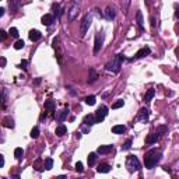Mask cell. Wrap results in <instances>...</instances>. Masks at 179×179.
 <instances>
[{
	"label": "cell",
	"instance_id": "6da1fadb",
	"mask_svg": "<svg viewBox=\"0 0 179 179\" xmlns=\"http://www.w3.org/2000/svg\"><path fill=\"white\" fill-rule=\"evenodd\" d=\"M161 157H163V153L157 148H151L148 150L144 155V165H146L147 169H153L157 164L161 161Z\"/></svg>",
	"mask_w": 179,
	"mask_h": 179
},
{
	"label": "cell",
	"instance_id": "7a4b0ae2",
	"mask_svg": "<svg viewBox=\"0 0 179 179\" xmlns=\"http://www.w3.org/2000/svg\"><path fill=\"white\" fill-rule=\"evenodd\" d=\"M126 59L123 55H116L111 62H108L105 66V69L108 71H112V73H119L120 71V67H122V62Z\"/></svg>",
	"mask_w": 179,
	"mask_h": 179
},
{
	"label": "cell",
	"instance_id": "3957f363",
	"mask_svg": "<svg viewBox=\"0 0 179 179\" xmlns=\"http://www.w3.org/2000/svg\"><path fill=\"white\" fill-rule=\"evenodd\" d=\"M126 168L129 169L130 172H136V171H140L141 168V164H140L139 158L136 155H129L126 159Z\"/></svg>",
	"mask_w": 179,
	"mask_h": 179
},
{
	"label": "cell",
	"instance_id": "277c9868",
	"mask_svg": "<svg viewBox=\"0 0 179 179\" xmlns=\"http://www.w3.org/2000/svg\"><path fill=\"white\" fill-rule=\"evenodd\" d=\"M91 23H93V16L91 14H86L83 17V20H81V27H80V35L84 37L87 34V31L90 30V27H91Z\"/></svg>",
	"mask_w": 179,
	"mask_h": 179
},
{
	"label": "cell",
	"instance_id": "5b68a950",
	"mask_svg": "<svg viewBox=\"0 0 179 179\" xmlns=\"http://www.w3.org/2000/svg\"><path fill=\"white\" fill-rule=\"evenodd\" d=\"M104 38H105V35H104V31L95 34V41H94V53H95V55H97V53H100V50L102 49Z\"/></svg>",
	"mask_w": 179,
	"mask_h": 179
},
{
	"label": "cell",
	"instance_id": "8992f818",
	"mask_svg": "<svg viewBox=\"0 0 179 179\" xmlns=\"http://www.w3.org/2000/svg\"><path fill=\"white\" fill-rule=\"evenodd\" d=\"M109 113V108L106 105H101L98 109H97V112H95V120H97V123H101V122H104V119L106 118V115Z\"/></svg>",
	"mask_w": 179,
	"mask_h": 179
},
{
	"label": "cell",
	"instance_id": "52a82bcc",
	"mask_svg": "<svg viewBox=\"0 0 179 179\" xmlns=\"http://www.w3.org/2000/svg\"><path fill=\"white\" fill-rule=\"evenodd\" d=\"M52 46H53V49L56 50V56H57L59 63H62V56H63V52H62V49H60V39H59V37H55V38H53Z\"/></svg>",
	"mask_w": 179,
	"mask_h": 179
},
{
	"label": "cell",
	"instance_id": "ba28073f",
	"mask_svg": "<svg viewBox=\"0 0 179 179\" xmlns=\"http://www.w3.org/2000/svg\"><path fill=\"white\" fill-rule=\"evenodd\" d=\"M69 113H70V108H69V105H67L66 108H64V109L55 112V119H56L57 122H64V120L67 119Z\"/></svg>",
	"mask_w": 179,
	"mask_h": 179
},
{
	"label": "cell",
	"instance_id": "9c48e42d",
	"mask_svg": "<svg viewBox=\"0 0 179 179\" xmlns=\"http://www.w3.org/2000/svg\"><path fill=\"white\" fill-rule=\"evenodd\" d=\"M148 118H150V111L147 108H141L136 116V120L137 122H141V123H146V122H148Z\"/></svg>",
	"mask_w": 179,
	"mask_h": 179
},
{
	"label": "cell",
	"instance_id": "30bf717a",
	"mask_svg": "<svg viewBox=\"0 0 179 179\" xmlns=\"http://www.w3.org/2000/svg\"><path fill=\"white\" fill-rule=\"evenodd\" d=\"M79 10H80V4L77 3V2H74V3L71 4V7L69 9V11H67V17H69V21H73L74 18H76V16L79 14Z\"/></svg>",
	"mask_w": 179,
	"mask_h": 179
},
{
	"label": "cell",
	"instance_id": "8fae6325",
	"mask_svg": "<svg viewBox=\"0 0 179 179\" xmlns=\"http://www.w3.org/2000/svg\"><path fill=\"white\" fill-rule=\"evenodd\" d=\"M104 17H105L108 21H112L115 20V17H116V11L113 7H106V10L104 11Z\"/></svg>",
	"mask_w": 179,
	"mask_h": 179
},
{
	"label": "cell",
	"instance_id": "7c38bea8",
	"mask_svg": "<svg viewBox=\"0 0 179 179\" xmlns=\"http://www.w3.org/2000/svg\"><path fill=\"white\" fill-rule=\"evenodd\" d=\"M150 53H151V49H150L148 46H144V48H141L140 50H137V53L134 55V59H141V57H146V56H148Z\"/></svg>",
	"mask_w": 179,
	"mask_h": 179
},
{
	"label": "cell",
	"instance_id": "4fadbf2b",
	"mask_svg": "<svg viewBox=\"0 0 179 179\" xmlns=\"http://www.w3.org/2000/svg\"><path fill=\"white\" fill-rule=\"evenodd\" d=\"M41 21H42L43 25L49 27V25H52V24L55 23V16H53V14H45V16L41 18Z\"/></svg>",
	"mask_w": 179,
	"mask_h": 179
},
{
	"label": "cell",
	"instance_id": "5bb4252c",
	"mask_svg": "<svg viewBox=\"0 0 179 179\" xmlns=\"http://www.w3.org/2000/svg\"><path fill=\"white\" fill-rule=\"evenodd\" d=\"M28 37H30V39L32 41V42H37V41H39L41 38H42V34L38 30H31L30 34H28Z\"/></svg>",
	"mask_w": 179,
	"mask_h": 179
},
{
	"label": "cell",
	"instance_id": "9a60e30c",
	"mask_svg": "<svg viewBox=\"0 0 179 179\" xmlns=\"http://www.w3.org/2000/svg\"><path fill=\"white\" fill-rule=\"evenodd\" d=\"M113 146H100L98 148H97V154H101V155H105V154H109L111 151H112Z\"/></svg>",
	"mask_w": 179,
	"mask_h": 179
},
{
	"label": "cell",
	"instance_id": "2e32d148",
	"mask_svg": "<svg viewBox=\"0 0 179 179\" xmlns=\"http://www.w3.org/2000/svg\"><path fill=\"white\" fill-rule=\"evenodd\" d=\"M83 123L84 125H87V126H93V125H95L97 120H95V115H86L83 119Z\"/></svg>",
	"mask_w": 179,
	"mask_h": 179
},
{
	"label": "cell",
	"instance_id": "e0dca14e",
	"mask_svg": "<svg viewBox=\"0 0 179 179\" xmlns=\"http://www.w3.org/2000/svg\"><path fill=\"white\" fill-rule=\"evenodd\" d=\"M98 80V73H97V70L94 67L90 69V74H88V83L90 84H94Z\"/></svg>",
	"mask_w": 179,
	"mask_h": 179
},
{
	"label": "cell",
	"instance_id": "ac0fdd59",
	"mask_svg": "<svg viewBox=\"0 0 179 179\" xmlns=\"http://www.w3.org/2000/svg\"><path fill=\"white\" fill-rule=\"evenodd\" d=\"M159 139H161V136H159L158 133H151V134H148V137L146 139V143L147 144H154V143H157Z\"/></svg>",
	"mask_w": 179,
	"mask_h": 179
},
{
	"label": "cell",
	"instance_id": "d6986e66",
	"mask_svg": "<svg viewBox=\"0 0 179 179\" xmlns=\"http://www.w3.org/2000/svg\"><path fill=\"white\" fill-rule=\"evenodd\" d=\"M111 169H112V166L109 164H101V165H98L97 171L100 174H108V172H111Z\"/></svg>",
	"mask_w": 179,
	"mask_h": 179
},
{
	"label": "cell",
	"instance_id": "ffe728a7",
	"mask_svg": "<svg viewBox=\"0 0 179 179\" xmlns=\"http://www.w3.org/2000/svg\"><path fill=\"white\" fill-rule=\"evenodd\" d=\"M125 132H126V127L123 125H115L112 127V133H115V134H123Z\"/></svg>",
	"mask_w": 179,
	"mask_h": 179
},
{
	"label": "cell",
	"instance_id": "44dd1931",
	"mask_svg": "<svg viewBox=\"0 0 179 179\" xmlns=\"http://www.w3.org/2000/svg\"><path fill=\"white\" fill-rule=\"evenodd\" d=\"M3 126L4 127H9V129H13V127H14L13 118H10V116H6V118L3 119Z\"/></svg>",
	"mask_w": 179,
	"mask_h": 179
},
{
	"label": "cell",
	"instance_id": "7402d4cb",
	"mask_svg": "<svg viewBox=\"0 0 179 179\" xmlns=\"http://www.w3.org/2000/svg\"><path fill=\"white\" fill-rule=\"evenodd\" d=\"M45 109L49 111V112H52V111L56 109V104H55V101H52V100L45 101Z\"/></svg>",
	"mask_w": 179,
	"mask_h": 179
},
{
	"label": "cell",
	"instance_id": "603a6c76",
	"mask_svg": "<svg viewBox=\"0 0 179 179\" xmlns=\"http://www.w3.org/2000/svg\"><path fill=\"white\" fill-rule=\"evenodd\" d=\"M9 7H10L11 13H16V11L18 10V7H20V2H18V0H11L10 3H9Z\"/></svg>",
	"mask_w": 179,
	"mask_h": 179
},
{
	"label": "cell",
	"instance_id": "cb8c5ba5",
	"mask_svg": "<svg viewBox=\"0 0 179 179\" xmlns=\"http://www.w3.org/2000/svg\"><path fill=\"white\" fill-rule=\"evenodd\" d=\"M66 133H67V127L64 126V125H59V126L56 127V136L62 137V136H64Z\"/></svg>",
	"mask_w": 179,
	"mask_h": 179
},
{
	"label": "cell",
	"instance_id": "d4e9b609",
	"mask_svg": "<svg viewBox=\"0 0 179 179\" xmlns=\"http://www.w3.org/2000/svg\"><path fill=\"white\" fill-rule=\"evenodd\" d=\"M52 10H53V16L56 17V18H59L62 16V13H63V11L60 10V4H57V3H55L52 6Z\"/></svg>",
	"mask_w": 179,
	"mask_h": 179
},
{
	"label": "cell",
	"instance_id": "484cf974",
	"mask_svg": "<svg viewBox=\"0 0 179 179\" xmlns=\"http://www.w3.org/2000/svg\"><path fill=\"white\" fill-rule=\"evenodd\" d=\"M154 95H155V91H154V90H148V91L146 93V95H144V102L148 104L150 101L154 98Z\"/></svg>",
	"mask_w": 179,
	"mask_h": 179
},
{
	"label": "cell",
	"instance_id": "4316f807",
	"mask_svg": "<svg viewBox=\"0 0 179 179\" xmlns=\"http://www.w3.org/2000/svg\"><path fill=\"white\" fill-rule=\"evenodd\" d=\"M97 163V153H90L88 154V165L94 166Z\"/></svg>",
	"mask_w": 179,
	"mask_h": 179
},
{
	"label": "cell",
	"instance_id": "83f0119b",
	"mask_svg": "<svg viewBox=\"0 0 179 179\" xmlns=\"http://www.w3.org/2000/svg\"><path fill=\"white\" fill-rule=\"evenodd\" d=\"M52 168H53V159L52 158H46L45 159V163H43V169L50 171Z\"/></svg>",
	"mask_w": 179,
	"mask_h": 179
},
{
	"label": "cell",
	"instance_id": "f1b7e54d",
	"mask_svg": "<svg viewBox=\"0 0 179 179\" xmlns=\"http://www.w3.org/2000/svg\"><path fill=\"white\" fill-rule=\"evenodd\" d=\"M86 104L87 105H90V106H93V105H95V102H97V98H95V95H88V97H86Z\"/></svg>",
	"mask_w": 179,
	"mask_h": 179
},
{
	"label": "cell",
	"instance_id": "f546056e",
	"mask_svg": "<svg viewBox=\"0 0 179 179\" xmlns=\"http://www.w3.org/2000/svg\"><path fill=\"white\" fill-rule=\"evenodd\" d=\"M23 155H24V150L21 148V147H17V148L14 150V157H16V158L20 161V159L23 158Z\"/></svg>",
	"mask_w": 179,
	"mask_h": 179
},
{
	"label": "cell",
	"instance_id": "4dcf8cb0",
	"mask_svg": "<svg viewBox=\"0 0 179 179\" xmlns=\"http://www.w3.org/2000/svg\"><path fill=\"white\" fill-rule=\"evenodd\" d=\"M136 20H137V25H139L140 30H143V13L141 11H137L136 13Z\"/></svg>",
	"mask_w": 179,
	"mask_h": 179
},
{
	"label": "cell",
	"instance_id": "1f68e13d",
	"mask_svg": "<svg viewBox=\"0 0 179 179\" xmlns=\"http://www.w3.org/2000/svg\"><path fill=\"white\" fill-rule=\"evenodd\" d=\"M132 143H133L132 139H127L126 141H125V144L122 146V150H123V151H127V150L132 148Z\"/></svg>",
	"mask_w": 179,
	"mask_h": 179
},
{
	"label": "cell",
	"instance_id": "d6a6232c",
	"mask_svg": "<svg viewBox=\"0 0 179 179\" xmlns=\"http://www.w3.org/2000/svg\"><path fill=\"white\" fill-rule=\"evenodd\" d=\"M6 102H7V90L3 88V91H2V106L3 108H6Z\"/></svg>",
	"mask_w": 179,
	"mask_h": 179
},
{
	"label": "cell",
	"instance_id": "836d02e7",
	"mask_svg": "<svg viewBox=\"0 0 179 179\" xmlns=\"http://www.w3.org/2000/svg\"><path fill=\"white\" fill-rule=\"evenodd\" d=\"M166 132H168V127H166V126H158V127H157V132L155 133H158L159 136L163 137Z\"/></svg>",
	"mask_w": 179,
	"mask_h": 179
},
{
	"label": "cell",
	"instance_id": "e575fe53",
	"mask_svg": "<svg viewBox=\"0 0 179 179\" xmlns=\"http://www.w3.org/2000/svg\"><path fill=\"white\" fill-rule=\"evenodd\" d=\"M9 35H10V37H13V38H18V35H20V34H18V30H17V28H10V30H9Z\"/></svg>",
	"mask_w": 179,
	"mask_h": 179
},
{
	"label": "cell",
	"instance_id": "d590c367",
	"mask_svg": "<svg viewBox=\"0 0 179 179\" xmlns=\"http://www.w3.org/2000/svg\"><path fill=\"white\" fill-rule=\"evenodd\" d=\"M24 45H25V43H24V41L23 39H18L16 43H14V49L20 50V49H23V48H24Z\"/></svg>",
	"mask_w": 179,
	"mask_h": 179
},
{
	"label": "cell",
	"instance_id": "8d00e7d4",
	"mask_svg": "<svg viewBox=\"0 0 179 179\" xmlns=\"http://www.w3.org/2000/svg\"><path fill=\"white\" fill-rule=\"evenodd\" d=\"M123 105H125V101L119 100V101H116V102L112 105V109H119V108H122Z\"/></svg>",
	"mask_w": 179,
	"mask_h": 179
},
{
	"label": "cell",
	"instance_id": "74e56055",
	"mask_svg": "<svg viewBox=\"0 0 179 179\" xmlns=\"http://www.w3.org/2000/svg\"><path fill=\"white\" fill-rule=\"evenodd\" d=\"M38 136H39V127L35 126L32 130H31V137H32V139H37Z\"/></svg>",
	"mask_w": 179,
	"mask_h": 179
},
{
	"label": "cell",
	"instance_id": "f35d334b",
	"mask_svg": "<svg viewBox=\"0 0 179 179\" xmlns=\"http://www.w3.org/2000/svg\"><path fill=\"white\" fill-rule=\"evenodd\" d=\"M74 168H76V171H77V172H80V174L84 172V166H83V164L80 163V161L76 164V166H74Z\"/></svg>",
	"mask_w": 179,
	"mask_h": 179
},
{
	"label": "cell",
	"instance_id": "ab89813d",
	"mask_svg": "<svg viewBox=\"0 0 179 179\" xmlns=\"http://www.w3.org/2000/svg\"><path fill=\"white\" fill-rule=\"evenodd\" d=\"M90 130H91V127L90 126H87V125H84V123L81 125V132L83 133H90Z\"/></svg>",
	"mask_w": 179,
	"mask_h": 179
},
{
	"label": "cell",
	"instance_id": "60d3db41",
	"mask_svg": "<svg viewBox=\"0 0 179 179\" xmlns=\"http://www.w3.org/2000/svg\"><path fill=\"white\" fill-rule=\"evenodd\" d=\"M0 38H2V41H6V38H7V32L6 31H0Z\"/></svg>",
	"mask_w": 179,
	"mask_h": 179
},
{
	"label": "cell",
	"instance_id": "b9f144b4",
	"mask_svg": "<svg viewBox=\"0 0 179 179\" xmlns=\"http://www.w3.org/2000/svg\"><path fill=\"white\" fill-rule=\"evenodd\" d=\"M27 64H28V62H27V60H23V62H21V64L18 67H20V69H24L25 70L27 69Z\"/></svg>",
	"mask_w": 179,
	"mask_h": 179
},
{
	"label": "cell",
	"instance_id": "7bdbcfd3",
	"mask_svg": "<svg viewBox=\"0 0 179 179\" xmlns=\"http://www.w3.org/2000/svg\"><path fill=\"white\" fill-rule=\"evenodd\" d=\"M155 25H157V23H155V17H151V27H153V28H155Z\"/></svg>",
	"mask_w": 179,
	"mask_h": 179
},
{
	"label": "cell",
	"instance_id": "ee69618b",
	"mask_svg": "<svg viewBox=\"0 0 179 179\" xmlns=\"http://www.w3.org/2000/svg\"><path fill=\"white\" fill-rule=\"evenodd\" d=\"M6 63H7L6 57H2V67H6Z\"/></svg>",
	"mask_w": 179,
	"mask_h": 179
},
{
	"label": "cell",
	"instance_id": "f6af8a7d",
	"mask_svg": "<svg viewBox=\"0 0 179 179\" xmlns=\"http://www.w3.org/2000/svg\"><path fill=\"white\" fill-rule=\"evenodd\" d=\"M4 11H6V10H4L3 7H0V17H2V16H3V14H4Z\"/></svg>",
	"mask_w": 179,
	"mask_h": 179
},
{
	"label": "cell",
	"instance_id": "bcb514c9",
	"mask_svg": "<svg viewBox=\"0 0 179 179\" xmlns=\"http://www.w3.org/2000/svg\"><path fill=\"white\" fill-rule=\"evenodd\" d=\"M175 17L179 20V9H176V11H175Z\"/></svg>",
	"mask_w": 179,
	"mask_h": 179
},
{
	"label": "cell",
	"instance_id": "7dc6e473",
	"mask_svg": "<svg viewBox=\"0 0 179 179\" xmlns=\"http://www.w3.org/2000/svg\"><path fill=\"white\" fill-rule=\"evenodd\" d=\"M0 158H2V166H4V155H0Z\"/></svg>",
	"mask_w": 179,
	"mask_h": 179
},
{
	"label": "cell",
	"instance_id": "c3c4849f",
	"mask_svg": "<svg viewBox=\"0 0 179 179\" xmlns=\"http://www.w3.org/2000/svg\"><path fill=\"white\" fill-rule=\"evenodd\" d=\"M56 179H67V176H64V175H60V176H57Z\"/></svg>",
	"mask_w": 179,
	"mask_h": 179
},
{
	"label": "cell",
	"instance_id": "681fc988",
	"mask_svg": "<svg viewBox=\"0 0 179 179\" xmlns=\"http://www.w3.org/2000/svg\"><path fill=\"white\" fill-rule=\"evenodd\" d=\"M76 139H81V133H80V132H77V134H76Z\"/></svg>",
	"mask_w": 179,
	"mask_h": 179
},
{
	"label": "cell",
	"instance_id": "f907efd6",
	"mask_svg": "<svg viewBox=\"0 0 179 179\" xmlns=\"http://www.w3.org/2000/svg\"><path fill=\"white\" fill-rule=\"evenodd\" d=\"M164 171H166V172H168V174H171V169H169L168 166H165V168H164Z\"/></svg>",
	"mask_w": 179,
	"mask_h": 179
},
{
	"label": "cell",
	"instance_id": "816d5d0a",
	"mask_svg": "<svg viewBox=\"0 0 179 179\" xmlns=\"http://www.w3.org/2000/svg\"><path fill=\"white\" fill-rule=\"evenodd\" d=\"M13 179H21V178H20V175H16V176H14Z\"/></svg>",
	"mask_w": 179,
	"mask_h": 179
}]
</instances>
